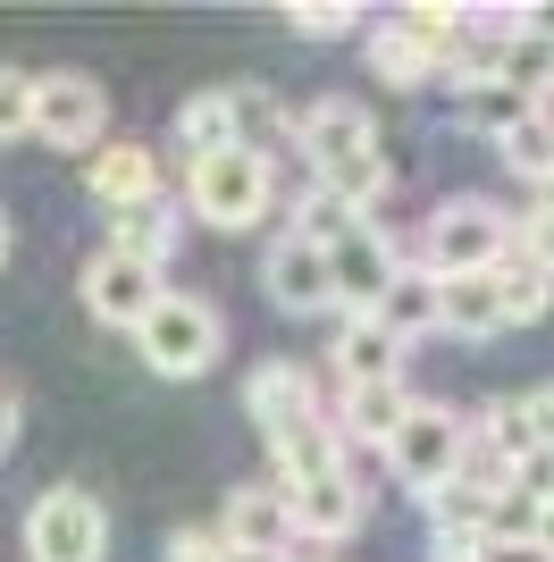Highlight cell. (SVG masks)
I'll list each match as a JSON object with an SVG mask.
<instances>
[{
	"label": "cell",
	"instance_id": "1",
	"mask_svg": "<svg viewBox=\"0 0 554 562\" xmlns=\"http://www.w3.org/2000/svg\"><path fill=\"white\" fill-rule=\"evenodd\" d=\"M512 252V218L479 193H462V202H437L429 227H420V278H487L496 260Z\"/></svg>",
	"mask_w": 554,
	"mask_h": 562
},
{
	"label": "cell",
	"instance_id": "2",
	"mask_svg": "<svg viewBox=\"0 0 554 562\" xmlns=\"http://www.w3.org/2000/svg\"><path fill=\"white\" fill-rule=\"evenodd\" d=\"M269 193H277V168H269V151H253V143H235L219 160L185 168V211L202 218V227H253V218L269 211Z\"/></svg>",
	"mask_w": 554,
	"mask_h": 562
},
{
	"label": "cell",
	"instance_id": "3",
	"mask_svg": "<svg viewBox=\"0 0 554 562\" xmlns=\"http://www.w3.org/2000/svg\"><path fill=\"white\" fill-rule=\"evenodd\" d=\"M219 345H228V328H219V311H210L202 294H160V303L143 311V328H135V352L160 378H210Z\"/></svg>",
	"mask_w": 554,
	"mask_h": 562
},
{
	"label": "cell",
	"instance_id": "4",
	"mask_svg": "<svg viewBox=\"0 0 554 562\" xmlns=\"http://www.w3.org/2000/svg\"><path fill=\"white\" fill-rule=\"evenodd\" d=\"M101 554H110L101 495H85V487L34 495V513H25V562H101Z\"/></svg>",
	"mask_w": 554,
	"mask_h": 562
},
{
	"label": "cell",
	"instance_id": "5",
	"mask_svg": "<svg viewBox=\"0 0 554 562\" xmlns=\"http://www.w3.org/2000/svg\"><path fill=\"white\" fill-rule=\"evenodd\" d=\"M387 470L412 495H437L445 479L462 470V412H445V403H412L403 428L387 437Z\"/></svg>",
	"mask_w": 554,
	"mask_h": 562
},
{
	"label": "cell",
	"instance_id": "6",
	"mask_svg": "<svg viewBox=\"0 0 554 562\" xmlns=\"http://www.w3.org/2000/svg\"><path fill=\"white\" fill-rule=\"evenodd\" d=\"M403 278V252L387 244V227H353V235H336L328 244V303L345 311V319H369V311L387 303V285Z\"/></svg>",
	"mask_w": 554,
	"mask_h": 562
},
{
	"label": "cell",
	"instance_id": "7",
	"mask_svg": "<svg viewBox=\"0 0 554 562\" xmlns=\"http://www.w3.org/2000/svg\"><path fill=\"white\" fill-rule=\"evenodd\" d=\"M34 135L51 151H101L110 135V93L92 85V76H34Z\"/></svg>",
	"mask_w": 554,
	"mask_h": 562
},
{
	"label": "cell",
	"instance_id": "8",
	"mask_svg": "<svg viewBox=\"0 0 554 562\" xmlns=\"http://www.w3.org/2000/svg\"><path fill=\"white\" fill-rule=\"evenodd\" d=\"M295 143H302V160H311V177H328V168H353L378 151V117L362 110V101H311V110L295 117Z\"/></svg>",
	"mask_w": 554,
	"mask_h": 562
},
{
	"label": "cell",
	"instance_id": "9",
	"mask_svg": "<svg viewBox=\"0 0 554 562\" xmlns=\"http://www.w3.org/2000/svg\"><path fill=\"white\" fill-rule=\"evenodd\" d=\"M76 294H85V311L101 319V328H143V311L160 303L168 285L152 278V269H135V260H118V252H92L85 260V278H76Z\"/></svg>",
	"mask_w": 554,
	"mask_h": 562
},
{
	"label": "cell",
	"instance_id": "10",
	"mask_svg": "<svg viewBox=\"0 0 554 562\" xmlns=\"http://www.w3.org/2000/svg\"><path fill=\"white\" fill-rule=\"evenodd\" d=\"M85 186H92V202H101V211H143V202H160V151H152V143H101V160L85 168Z\"/></svg>",
	"mask_w": 554,
	"mask_h": 562
},
{
	"label": "cell",
	"instance_id": "11",
	"mask_svg": "<svg viewBox=\"0 0 554 562\" xmlns=\"http://www.w3.org/2000/svg\"><path fill=\"white\" fill-rule=\"evenodd\" d=\"M286 495V520H295L302 538H353L362 529V513H369V495L353 487V470H328V479H311V487H277Z\"/></svg>",
	"mask_w": 554,
	"mask_h": 562
},
{
	"label": "cell",
	"instance_id": "12",
	"mask_svg": "<svg viewBox=\"0 0 554 562\" xmlns=\"http://www.w3.org/2000/svg\"><path fill=\"white\" fill-rule=\"evenodd\" d=\"M261 285H269L277 311L311 319V311H328V252H320V244H302V235H277L269 260H261Z\"/></svg>",
	"mask_w": 554,
	"mask_h": 562
},
{
	"label": "cell",
	"instance_id": "13",
	"mask_svg": "<svg viewBox=\"0 0 554 562\" xmlns=\"http://www.w3.org/2000/svg\"><path fill=\"white\" fill-rule=\"evenodd\" d=\"M244 412L261 420V437H277V428H295V420L320 412V386H311L302 361H261V370L244 378Z\"/></svg>",
	"mask_w": 554,
	"mask_h": 562
},
{
	"label": "cell",
	"instance_id": "14",
	"mask_svg": "<svg viewBox=\"0 0 554 562\" xmlns=\"http://www.w3.org/2000/svg\"><path fill=\"white\" fill-rule=\"evenodd\" d=\"M295 520H286V495L277 487H235L228 513H219V546L228 554H286Z\"/></svg>",
	"mask_w": 554,
	"mask_h": 562
},
{
	"label": "cell",
	"instance_id": "15",
	"mask_svg": "<svg viewBox=\"0 0 554 562\" xmlns=\"http://www.w3.org/2000/svg\"><path fill=\"white\" fill-rule=\"evenodd\" d=\"M269 453H277V487H311V479H328V470H345V437H336V420H328V412H311V420H295V428H277Z\"/></svg>",
	"mask_w": 554,
	"mask_h": 562
},
{
	"label": "cell",
	"instance_id": "16",
	"mask_svg": "<svg viewBox=\"0 0 554 562\" xmlns=\"http://www.w3.org/2000/svg\"><path fill=\"white\" fill-rule=\"evenodd\" d=\"M403 412H412L403 378H369V386H345V403H336V437H345V446H378V453H387V437L403 428Z\"/></svg>",
	"mask_w": 554,
	"mask_h": 562
},
{
	"label": "cell",
	"instance_id": "17",
	"mask_svg": "<svg viewBox=\"0 0 554 562\" xmlns=\"http://www.w3.org/2000/svg\"><path fill=\"white\" fill-rule=\"evenodd\" d=\"M235 143H244V93H193L177 110L185 168H193V160H219V151H235Z\"/></svg>",
	"mask_w": 554,
	"mask_h": 562
},
{
	"label": "cell",
	"instance_id": "18",
	"mask_svg": "<svg viewBox=\"0 0 554 562\" xmlns=\"http://www.w3.org/2000/svg\"><path fill=\"white\" fill-rule=\"evenodd\" d=\"M437 328L479 345V336H505V311H496V278H445L437 285Z\"/></svg>",
	"mask_w": 554,
	"mask_h": 562
},
{
	"label": "cell",
	"instance_id": "19",
	"mask_svg": "<svg viewBox=\"0 0 554 562\" xmlns=\"http://www.w3.org/2000/svg\"><path fill=\"white\" fill-rule=\"evenodd\" d=\"M118 260H135V269H152L160 278L168 252H177V211L168 202H143V211H118V235H110Z\"/></svg>",
	"mask_w": 554,
	"mask_h": 562
},
{
	"label": "cell",
	"instance_id": "20",
	"mask_svg": "<svg viewBox=\"0 0 554 562\" xmlns=\"http://www.w3.org/2000/svg\"><path fill=\"white\" fill-rule=\"evenodd\" d=\"M328 361H336V378H345V386H369V378H395L403 345H395V336L378 328V319H345V328H336V352H328Z\"/></svg>",
	"mask_w": 554,
	"mask_h": 562
},
{
	"label": "cell",
	"instance_id": "21",
	"mask_svg": "<svg viewBox=\"0 0 554 562\" xmlns=\"http://www.w3.org/2000/svg\"><path fill=\"white\" fill-rule=\"evenodd\" d=\"M487 278H496V311H505V328H530V319H546V311H554V278H546V269H530L521 252H505Z\"/></svg>",
	"mask_w": 554,
	"mask_h": 562
},
{
	"label": "cell",
	"instance_id": "22",
	"mask_svg": "<svg viewBox=\"0 0 554 562\" xmlns=\"http://www.w3.org/2000/svg\"><path fill=\"white\" fill-rule=\"evenodd\" d=\"M496 85L521 93L530 110H546V93H554V43H538V34H505V50H496Z\"/></svg>",
	"mask_w": 554,
	"mask_h": 562
},
{
	"label": "cell",
	"instance_id": "23",
	"mask_svg": "<svg viewBox=\"0 0 554 562\" xmlns=\"http://www.w3.org/2000/svg\"><path fill=\"white\" fill-rule=\"evenodd\" d=\"M378 328L395 336V345H412V336H429L437 328V278H420V269H403V278L387 285V303L369 311Z\"/></svg>",
	"mask_w": 554,
	"mask_h": 562
},
{
	"label": "cell",
	"instance_id": "24",
	"mask_svg": "<svg viewBox=\"0 0 554 562\" xmlns=\"http://www.w3.org/2000/svg\"><path fill=\"white\" fill-rule=\"evenodd\" d=\"M496 160H505L512 177H530L538 193H554V110H530L505 143H496Z\"/></svg>",
	"mask_w": 554,
	"mask_h": 562
},
{
	"label": "cell",
	"instance_id": "25",
	"mask_svg": "<svg viewBox=\"0 0 554 562\" xmlns=\"http://www.w3.org/2000/svg\"><path fill=\"white\" fill-rule=\"evenodd\" d=\"M429 68H437V59H429L403 25H378V34H369V76H378V85H429Z\"/></svg>",
	"mask_w": 554,
	"mask_h": 562
},
{
	"label": "cell",
	"instance_id": "26",
	"mask_svg": "<svg viewBox=\"0 0 554 562\" xmlns=\"http://www.w3.org/2000/svg\"><path fill=\"white\" fill-rule=\"evenodd\" d=\"M521 117H530V101L505 93V85H470V93H462V126H470V135H487V143H505Z\"/></svg>",
	"mask_w": 554,
	"mask_h": 562
},
{
	"label": "cell",
	"instance_id": "27",
	"mask_svg": "<svg viewBox=\"0 0 554 562\" xmlns=\"http://www.w3.org/2000/svg\"><path fill=\"white\" fill-rule=\"evenodd\" d=\"M353 227H362V211H345L336 193L311 186V193L295 202V227H286V235H302V244H320V252H328V244H336V235H353Z\"/></svg>",
	"mask_w": 554,
	"mask_h": 562
},
{
	"label": "cell",
	"instance_id": "28",
	"mask_svg": "<svg viewBox=\"0 0 554 562\" xmlns=\"http://www.w3.org/2000/svg\"><path fill=\"white\" fill-rule=\"evenodd\" d=\"M479 538H487V554H505V546H530V538H538V504L505 487L496 504H487V529H479Z\"/></svg>",
	"mask_w": 554,
	"mask_h": 562
},
{
	"label": "cell",
	"instance_id": "29",
	"mask_svg": "<svg viewBox=\"0 0 554 562\" xmlns=\"http://www.w3.org/2000/svg\"><path fill=\"white\" fill-rule=\"evenodd\" d=\"M286 25H295V34H311V43H336V34H353V25H362V9H353V0H295V9H286Z\"/></svg>",
	"mask_w": 554,
	"mask_h": 562
},
{
	"label": "cell",
	"instance_id": "30",
	"mask_svg": "<svg viewBox=\"0 0 554 562\" xmlns=\"http://www.w3.org/2000/svg\"><path fill=\"white\" fill-rule=\"evenodd\" d=\"M512 252L554 278V193H538V211H530V218H512Z\"/></svg>",
	"mask_w": 554,
	"mask_h": 562
},
{
	"label": "cell",
	"instance_id": "31",
	"mask_svg": "<svg viewBox=\"0 0 554 562\" xmlns=\"http://www.w3.org/2000/svg\"><path fill=\"white\" fill-rule=\"evenodd\" d=\"M34 135V76L25 68H0V143Z\"/></svg>",
	"mask_w": 554,
	"mask_h": 562
},
{
	"label": "cell",
	"instance_id": "32",
	"mask_svg": "<svg viewBox=\"0 0 554 562\" xmlns=\"http://www.w3.org/2000/svg\"><path fill=\"white\" fill-rule=\"evenodd\" d=\"M512 495H530V504H554V453L530 446L521 462H512Z\"/></svg>",
	"mask_w": 554,
	"mask_h": 562
},
{
	"label": "cell",
	"instance_id": "33",
	"mask_svg": "<svg viewBox=\"0 0 554 562\" xmlns=\"http://www.w3.org/2000/svg\"><path fill=\"white\" fill-rule=\"evenodd\" d=\"M521 420H530V446H546V453H554V378L521 395Z\"/></svg>",
	"mask_w": 554,
	"mask_h": 562
},
{
	"label": "cell",
	"instance_id": "34",
	"mask_svg": "<svg viewBox=\"0 0 554 562\" xmlns=\"http://www.w3.org/2000/svg\"><path fill=\"white\" fill-rule=\"evenodd\" d=\"M168 562H228V546H219V529H177Z\"/></svg>",
	"mask_w": 554,
	"mask_h": 562
},
{
	"label": "cell",
	"instance_id": "35",
	"mask_svg": "<svg viewBox=\"0 0 554 562\" xmlns=\"http://www.w3.org/2000/svg\"><path fill=\"white\" fill-rule=\"evenodd\" d=\"M18 446V386H0V453Z\"/></svg>",
	"mask_w": 554,
	"mask_h": 562
},
{
	"label": "cell",
	"instance_id": "36",
	"mask_svg": "<svg viewBox=\"0 0 554 562\" xmlns=\"http://www.w3.org/2000/svg\"><path fill=\"white\" fill-rule=\"evenodd\" d=\"M538 562H554V504H538V538H530Z\"/></svg>",
	"mask_w": 554,
	"mask_h": 562
},
{
	"label": "cell",
	"instance_id": "37",
	"mask_svg": "<svg viewBox=\"0 0 554 562\" xmlns=\"http://www.w3.org/2000/svg\"><path fill=\"white\" fill-rule=\"evenodd\" d=\"M228 562H286V554H228Z\"/></svg>",
	"mask_w": 554,
	"mask_h": 562
},
{
	"label": "cell",
	"instance_id": "38",
	"mask_svg": "<svg viewBox=\"0 0 554 562\" xmlns=\"http://www.w3.org/2000/svg\"><path fill=\"white\" fill-rule=\"evenodd\" d=\"M0 260H9V218H0Z\"/></svg>",
	"mask_w": 554,
	"mask_h": 562
}]
</instances>
